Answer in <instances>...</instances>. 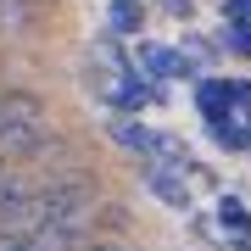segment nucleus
I'll list each match as a JSON object with an SVG mask.
<instances>
[{"mask_svg": "<svg viewBox=\"0 0 251 251\" xmlns=\"http://www.w3.org/2000/svg\"><path fill=\"white\" fill-rule=\"evenodd\" d=\"M56 145V112L34 84L0 90V156L6 162H39Z\"/></svg>", "mask_w": 251, "mask_h": 251, "instance_id": "f257e3e1", "label": "nucleus"}, {"mask_svg": "<svg viewBox=\"0 0 251 251\" xmlns=\"http://www.w3.org/2000/svg\"><path fill=\"white\" fill-rule=\"evenodd\" d=\"M140 184L151 190V196L168 206V212H184L190 218V206H196V179H190V168L184 162H140Z\"/></svg>", "mask_w": 251, "mask_h": 251, "instance_id": "f03ea898", "label": "nucleus"}, {"mask_svg": "<svg viewBox=\"0 0 251 251\" xmlns=\"http://www.w3.org/2000/svg\"><path fill=\"white\" fill-rule=\"evenodd\" d=\"M156 100V78L145 73L140 62H128L123 73H112V90H106V106L123 112V117H140L145 106Z\"/></svg>", "mask_w": 251, "mask_h": 251, "instance_id": "7ed1b4c3", "label": "nucleus"}, {"mask_svg": "<svg viewBox=\"0 0 251 251\" xmlns=\"http://www.w3.org/2000/svg\"><path fill=\"white\" fill-rule=\"evenodd\" d=\"M134 62L151 73L156 84H179L184 78V50L179 45H156V39H134Z\"/></svg>", "mask_w": 251, "mask_h": 251, "instance_id": "20e7f679", "label": "nucleus"}, {"mask_svg": "<svg viewBox=\"0 0 251 251\" xmlns=\"http://www.w3.org/2000/svg\"><path fill=\"white\" fill-rule=\"evenodd\" d=\"M190 95H196L201 123H206V117H224V112H240V90H234V78H218V73H201Z\"/></svg>", "mask_w": 251, "mask_h": 251, "instance_id": "39448f33", "label": "nucleus"}, {"mask_svg": "<svg viewBox=\"0 0 251 251\" xmlns=\"http://www.w3.org/2000/svg\"><path fill=\"white\" fill-rule=\"evenodd\" d=\"M206 140H212L218 151H251V134H246V112L206 117Z\"/></svg>", "mask_w": 251, "mask_h": 251, "instance_id": "423d86ee", "label": "nucleus"}, {"mask_svg": "<svg viewBox=\"0 0 251 251\" xmlns=\"http://www.w3.org/2000/svg\"><path fill=\"white\" fill-rule=\"evenodd\" d=\"M212 218H218V234L224 240H240V234H251V206L240 201V196H218V206H212Z\"/></svg>", "mask_w": 251, "mask_h": 251, "instance_id": "0eeeda50", "label": "nucleus"}, {"mask_svg": "<svg viewBox=\"0 0 251 251\" xmlns=\"http://www.w3.org/2000/svg\"><path fill=\"white\" fill-rule=\"evenodd\" d=\"M106 28L123 39H145V0H106Z\"/></svg>", "mask_w": 251, "mask_h": 251, "instance_id": "6e6552de", "label": "nucleus"}, {"mask_svg": "<svg viewBox=\"0 0 251 251\" xmlns=\"http://www.w3.org/2000/svg\"><path fill=\"white\" fill-rule=\"evenodd\" d=\"M218 45H224L229 56H240V62H251V17H224Z\"/></svg>", "mask_w": 251, "mask_h": 251, "instance_id": "1a4fd4ad", "label": "nucleus"}, {"mask_svg": "<svg viewBox=\"0 0 251 251\" xmlns=\"http://www.w3.org/2000/svg\"><path fill=\"white\" fill-rule=\"evenodd\" d=\"M156 11L173 17V23H190V17H196V0H156Z\"/></svg>", "mask_w": 251, "mask_h": 251, "instance_id": "9d476101", "label": "nucleus"}, {"mask_svg": "<svg viewBox=\"0 0 251 251\" xmlns=\"http://www.w3.org/2000/svg\"><path fill=\"white\" fill-rule=\"evenodd\" d=\"M224 17H251V0H224Z\"/></svg>", "mask_w": 251, "mask_h": 251, "instance_id": "9b49d317", "label": "nucleus"}, {"mask_svg": "<svg viewBox=\"0 0 251 251\" xmlns=\"http://www.w3.org/2000/svg\"><path fill=\"white\" fill-rule=\"evenodd\" d=\"M234 90H240V112L251 117V78H234Z\"/></svg>", "mask_w": 251, "mask_h": 251, "instance_id": "f8f14e48", "label": "nucleus"}, {"mask_svg": "<svg viewBox=\"0 0 251 251\" xmlns=\"http://www.w3.org/2000/svg\"><path fill=\"white\" fill-rule=\"evenodd\" d=\"M229 251H251V234H240V240H229Z\"/></svg>", "mask_w": 251, "mask_h": 251, "instance_id": "ddd939ff", "label": "nucleus"}, {"mask_svg": "<svg viewBox=\"0 0 251 251\" xmlns=\"http://www.w3.org/2000/svg\"><path fill=\"white\" fill-rule=\"evenodd\" d=\"M246 134H251V117H246Z\"/></svg>", "mask_w": 251, "mask_h": 251, "instance_id": "4468645a", "label": "nucleus"}]
</instances>
